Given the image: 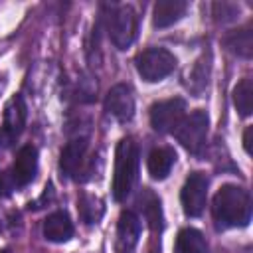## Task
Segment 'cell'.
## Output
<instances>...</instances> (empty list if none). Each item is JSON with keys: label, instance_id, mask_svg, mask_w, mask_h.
<instances>
[{"label": "cell", "instance_id": "cell-7", "mask_svg": "<svg viewBox=\"0 0 253 253\" xmlns=\"http://www.w3.org/2000/svg\"><path fill=\"white\" fill-rule=\"evenodd\" d=\"M28 119V107L22 95H14L4 107V123L0 130V146L8 148L22 134Z\"/></svg>", "mask_w": 253, "mask_h": 253}, {"label": "cell", "instance_id": "cell-5", "mask_svg": "<svg viewBox=\"0 0 253 253\" xmlns=\"http://www.w3.org/2000/svg\"><path fill=\"white\" fill-rule=\"evenodd\" d=\"M208 113L198 109L194 113H190L188 117H184L180 121V125L174 130L176 140L192 154H202L204 146H206V136H208Z\"/></svg>", "mask_w": 253, "mask_h": 253}, {"label": "cell", "instance_id": "cell-19", "mask_svg": "<svg viewBox=\"0 0 253 253\" xmlns=\"http://www.w3.org/2000/svg\"><path fill=\"white\" fill-rule=\"evenodd\" d=\"M225 45L231 53L239 55V57H245L249 59L251 57V26H245V28H239V30H233L229 36H225Z\"/></svg>", "mask_w": 253, "mask_h": 253}, {"label": "cell", "instance_id": "cell-6", "mask_svg": "<svg viewBox=\"0 0 253 253\" xmlns=\"http://www.w3.org/2000/svg\"><path fill=\"white\" fill-rule=\"evenodd\" d=\"M208 186L210 180L204 172H192L188 174L182 192H180V202L182 210L188 217H198L206 210V200H208Z\"/></svg>", "mask_w": 253, "mask_h": 253}, {"label": "cell", "instance_id": "cell-20", "mask_svg": "<svg viewBox=\"0 0 253 253\" xmlns=\"http://www.w3.org/2000/svg\"><path fill=\"white\" fill-rule=\"evenodd\" d=\"M77 211H79V217L83 219V223L93 225L103 217L105 206H103V200L89 196V194H81L77 200Z\"/></svg>", "mask_w": 253, "mask_h": 253}, {"label": "cell", "instance_id": "cell-23", "mask_svg": "<svg viewBox=\"0 0 253 253\" xmlns=\"http://www.w3.org/2000/svg\"><path fill=\"white\" fill-rule=\"evenodd\" d=\"M14 190H16V184L10 172H0V196H10Z\"/></svg>", "mask_w": 253, "mask_h": 253}, {"label": "cell", "instance_id": "cell-8", "mask_svg": "<svg viewBox=\"0 0 253 253\" xmlns=\"http://www.w3.org/2000/svg\"><path fill=\"white\" fill-rule=\"evenodd\" d=\"M184 111L186 101L180 97L158 101L150 107V125L156 132H174L180 121L184 119Z\"/></svg>", "mask_w": 253, "mask_h": 253}, {"label": "cell", "instance_id": "cell-13", "mask_svg": "<svg viewBox=\"0 0 253 253\" xmlns=\"http://www.w3.org/2000/svg\"><path fill=\"white\" fill-rule=\"evenodd\" d=\"M73 221L67 211H53L43 219V237L53 243H65L73 237Z\"/></svg>", "mask_w": 253, "mask_h": 253}, {"label": "cell", "instance_id": "cell-14", "mask_svg": "<svg viewBox=\"0 0 253 253\" xmlns=\"http://www.w3.org/2000/svg\"><path fill=\"white\" fill-rule=\"evenodd\" d=\"M186 10H188V4L184 0H158L154 4V12H152V26L168 28V26L176 24L178 20H182Z\"/></svg>", "mask_w": 253, "mask_h": 253}, {"label": "cell", "instance_id": "cell-1", "mask_svg": "<svg viewBox=\"0 0 253 253\" xmlns=\"http://www.w3.org/2000/svg\"><path fill=\"white\" fill-rule=\"evenodd\" d=\"M211 213L217 229L245 227L251 221V198L235 184H223L213 196Z\"/></svg>", "mask_w": 253, "mask_h": 253}, {"label": "cell", "instance_id": "cell-2", "mask_svg": "<svg viewBox=\"0 0 253 253\" xmlns=\"http://www.w3.org/2000/svg\"><path fill=\"white\" fill-rule=\"evenodd\" d=\"M138 174V146L136 142L126 136L121 138L115 152V174H113V198L115 202L126 200L132 192Z\"/></svg>", "mask_w": 253, "mask_h": 253}, {"label": "cell", "instance_id": "cell-12", "mask_svg": "<svg viewBox=\"0 0 253 253\" xmlns=\"http://www.w3.org/2000/svg\"><path fill=\"white\" fill-rule=\"evenodd\" d=\"M87 136H77V138H71L63 148H61V154H59V172L61 176L65 178H75L83 166V160H85V154H87Z\"/></svg>", "mask_w": 253, "mask_h": 253}, {"label": "cell", "instance_id": "cell-24", "mask_svg": "<svg viewBox=\"0 0 253 253\" xmlns=\"http://www.w3.org/2000/svg\"><path fill=\"white\" fill-rule=\"evenodd\" d=\"M251 132H253V128L247 126L245 128V134H243V148H245L247 154H251Z\"/></svg>", "mask_w": 253, "mask_h": 253}, {"label": "cell", "instance_id": "cell-4", "mask_svg": "<svg viewBox=\"0 0 253 253\" xmlns=\"http://www.w3.org/2000/svg\"><path fill=\"white\" fill-rule=\"evenodd\" d=\"M138 75L148 83H158L176 67V57L166 47H148L134 59Z\"/></svg>", "mask_w": 253, "mask_h": 253}, {"label": "cell", "instance_id": "cell-22", "mask_svg": "<svg viewBox=\"0 0 253 253\" xmlns=\"http://www.w3.org/2000/svg\"><path fill=\"white\" fill-rule=\"evenodd\" d=\"M239 8L235 4H227V2H215L213 4V16L215 20H221V22H229L237 16Z\"/></svg>", "mask_w": 253, "mask_h": 253}, {"label": "cell", "instance_id": "cell-18", "mask_svg": "<svg viewBox=\"0 0 253 253\" xmlns=\"http://www.w3.org/2000/svg\"><path fill=\"white\" fill-rule=\"evenodd\" d=\"M210 69H211V55H210V53H204V55L194 63V67L190 69V73H188V89H190L196 97H200L202 91L208 87Z\"/></svg>", "mask_w": 253, "mask_h": 253}, {"label": "cell", "instance_id": "cell-16", "mask_svg": "<svg viewBox=\"0 0 253 253\" xmlns=\"http://www.w3.org/2000/svg\"><path fill=\"white\" fill-rule=\"evenodd\" d=\"M140 210L144 213V219L148 221L152 231H160L164 227V217H162V208H160V200L156 198V194L148 188L142 190L140 198H138Z\"/></svg>", "mask_w": 253, "mask_h": 253}, {"label": "cell", "instance_id": "cell-17", "mask_svg": "<svg viewBox=\"0 0 253 253\" xmlns=\"http://www.w3.org/2000/svg\"><path fill=\"white\" fill-rule=\"evenodd\" d=\"M174 253H208L206 237L194 227H184L178 231Z\"/></svg>", "mask_w": 253, "mask_h": 253}, {"label": "cell", "instance_id": "cell-25", "mask_svg": "<svg viewBox=\"0 0 253 253\" xmlns=\"http://www.w3.org/2000/svg\"><path fill=\"white\" fill-rule=\"evenodd\" d=\"M0 253H10V251L8 249H0Z\"/></svg>", "mask_w": 253, "mask_h": 253}, {"label": "cell", "instance_id": "cell-15", "mask_svg": "<svg viewBox=\"0 0 253 253\" xmlns=\"http://www.w3.org/2000/svg\"><path fill=\"white\" fill-rule=\"evenodd\" d=\"M176 162V152L174 148L170 146H156L150 150L148 154V160H146V168H148V174L152 180H164L172 166Z\"/></svg>", "mask_w": 253, "mask_h": 253}, {"label": "cell", "instance_id": "cell-10", "mask_svg": "<svg viewBox=\"0 0 253 253\" xmlns=\"http://www.w3.org/2000/svg\"><path fill=\"white\" fill-rule=\"evenodd\" d=\"M105 111L115 117L119 123H128L134 117V95L132 89L125 83H119L109 89L105 97Z\"/></svg>", "mask_w": 253, "mask_h": 253}, {"label": "cell", "instance_id": "cell-3", "mask_svg": "<svg viewBox=\"0 0 253 253\" xmlns=\"http://www.w3.org/2000/svg\"><path fill=\"white\" fill-rule=\"evenodd\" d=\"M107 32L117 49H126L136 38L138 32V16L132 6L123 4L115 6L107 18Z\"/></svg>", "mask_w": 253, "mask_h": 253}, {"label": "cell", "instance_id": "cell-21", "mask_svg": "<svg viewBox=\"0 0 253 253\" xmlns=\"http://www.w3.org/2000/svg\"><path fill=\"white\" fill-rule=\"evenodd\" d=\"M233 105L241 117L251 115V79H241L233 89Z\"/></svg>", "mask_w": 253, "mask_h": 253}, {"label": "cell", "instance_id": "cell-11", "mask_svg": "<svg viewBox=\"0 0 253 253\" xmlns=\"http://www.w3.org/2000/svg\"><path fill=\"white\" fill-rule=\"evenodd\" d=\"M8 172H10L16 188L28 186L36 178V172H38V148L34 144H24L16 152V158Z\"/></svg>", "mask_w": 253, "mask_h": 253}, {"label": "cell", "instance_id": "cell-9", "mask_svg": "<svg viewBox=\"0 0 253 253\" xmlns=\"http://www.w3.org/2000/svg\"><path fill=\"white\" fill-rule=\"evenodd\" d=\"M140 237V217L132 210H123L117 223L115 253H134Z\"/></svg>", "mask_w": 253, "mask_h": 253}, {"label": "cell", "instance_id": "cell-26", "mask_svg": "<svg viewBox=\"0 0 253 253\" xmlns=\"http://www.w3.org/2000/svg\"><path fill=\"white\" fill-rule=\"evenodd\" d=\"M0 89H2V83H0Z\"/></svg>", "mask_w": 253, "mask_h": 253}]
</instances>
